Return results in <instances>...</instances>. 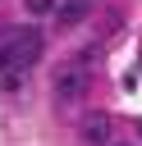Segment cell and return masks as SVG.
<instances>
[{
  "label": "cell",
  "instance_id": "cell-1",
  "mask_svg": "<svg viewBox=\"0 0 142 146\" xmlns=\"http://www.w3.org/2000/svg\"><path fill=\"white\" fill-rule=\"evenodd\" d=\"M46 50V36L37 27H0V73L14 78L23 68H32Z\"/></svg>",
  "mask_w": 142,
  "mask_h": 146
},
{
  "label": "cell",
  "instance_id": "cell-2",
  "mask_svg": "<svg viewBox=\"0 0 142 146\" xmlns=\"http://www.w3.org/2000/svg\"><path fill=\"white\" fill-rule=\"evenodd\" d=\"M87 68H64L60 73V82H55V91H60V100H78L82 91H87Z\"/></svg>",
  "mask_w": 142,
  "mask_h": 146
},
{
  "label": "cell",
  "instance_id": "cell-3",
  "mask_svg": "<svg viewBox=\"0 0 142 146\" xmlns=\"http://www.w3.org/2000/svg\"><path fill=\"white\" fill-rule=\"evenodd\" d=\"M82 141L87 146H105L110 141V119L105 114H87L82 119Z\"/></svg>",
  "mask_w": 142,
  "mask_h": 146
},
{
  "label": "cell",
  "instance_id": "cell-4",
  "mask_svg": "<svg viewBox=\"0 0 142 146\" xmlns=\"http://www.w3.org/2000/svg\"><path fill=\"white\" fill-rule=\"evenodd\" d=\"M87 9H92V0H64V5L55 9V18H60V27H73V23L87 18Z\"/></svg>",
  "mask_w": 142,
  "mask_h": 146
},
{
  "label": "cell",
  "instance_id": "cell-5",
  "mask_svg": "<svg viewBox=\"0 0 142 146\" xmlns=\"http://www.w3.org/2000/svg\"><path fill=\"white\" fill-rule=\"evenodd\" d=\"M23 5H27V14H37V18H41V14H50L60 0H23Z\"/></svg>",
  "mask_w": 142,
  "mask_h": 146
},
{
  "label": "cell",
  "instance_id": "cell-6",
  "mask_svg": "<svg viewBox=\"0 0 142 146\" xmlns=\"http://www.w3.org/2000/svg\"><path fill=\"white\" fill-rule=\"evenodd\" d=\"M137 137H142V123H137Z\"/></svg>",
  "mask_w": 142,
  "mask_h": 146
}]
</instances>
